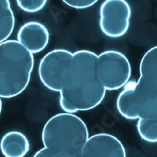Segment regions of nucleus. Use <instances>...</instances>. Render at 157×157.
Returning <instances> with one entry per match:
<instances>
[{"label":"nucleus","instance_id":"obj_1","mask_svg":"<svg viewBox=\"0 0 157 157\" xmlns=\"http://www.w3.org/2000/svg\"><path fill=\"white\" fill-rule=\"evenodd\" d=\"M97 59L98 56L90 50L73 53L59 92V105L64 112L89 111L103 102L106 90L98 78Z\"/></svg>","mask_w":157,"mask_h":157},{"label":"nucleus","instance_id":"obj_13","mask_svg":"<svg viewBox=\"0 0 157 157\" xmlns=\"http://www.w3.org/2000/svg\"><path fill=\"white\" fill-rule=\"evenodd\" d=\"M16 3L23 11L35 13L45 7L47 0H16Z\"/></svg>","mask_w":157,"mask_h":157},{"label":"nucleus","instance_id":"obj_16","mask_svg":"<svg viewBox=\"0 0 157 157\" xmlns=\"http://www.w3.org/2000/svg\"><path fill=\"white\" fill-rule=\"evenodd\" d=\"M2 112V101H1V97H0V115H1Z\"/></svg>","mask_w":157,"mask_h":157},{"label":"nucleus","instance_id":"obj_8","mask_svg":"<svg viewBox=\"0 0 157 157\" xmlns=\"http://www.w3.org/2000/svg\"><path fill=\"white\" fill-rule=\"evenodd\" d=\"M81 157H127V154L119 138L101 133L90 136Z\"/></svg>","mask_w":157,"mask_h":157},{"label":"nucleus","instance_id":"obj_5","mask_svg":"<svg viewBox=\"0 0 157 157\" xmlns=\"http://www.w3.org/2000/svg\"><path fill=\"white\" fill-rule=\"evenodd\" d=\"M131 64L127 56L117 50H107L98 56L97 75L106 90H118L129 83Z\"/></svg>","mask_w":157,"mask_h":157},{"label":"nucleus","instance_id":"obj_15","mask_svg":"<svg viewBox=\"0 0 157 157\" xmlns=\"http://www.w3.org/2000/svg\"><path fill=\"white\" fill-rule=\"evenodd\" d=\"M33 157H77L75 155L66 153V152H59V151H55L46 148H42L39 150Z\"/></svg>","mask_w":157,"mask_h":157},{"label":"nucleus","instance_id":"obj_6","mask_svg":"<svg viewBox=\"0 0 157 157\" xmlns=\"http://www.w3.org/2000/svg\"><path fill=\"white\" fill-rule=\"evenodd\" d=\"M132 10L126 0H105L99 10V26L111 39L124 36L130 27Z\"/></svg>","mask_w":157,"mask_h":157},{"label":"nucleus","instance_id":"obj_2","mask_svg":"<svg viewBox=\"0 0 157 157\" xmlns=\"http://www.w3.org/2000/svg\"><path fill=\"white\" fill-rule=\"evenodd\" d=\"M137 82H129L117 99V109L127 120L157 119V46L142 56Z\"/></svg>","mask_w":157,"mask_h":157},{"label":"nucleus","instance_id":"obj_4","mask_svg":"<svg viewBox=\"0 0 157 157\" xmlns=\"http://www.w3.org/2000/svg\"><path fill=\"white\" fill-rule=\"evenodd\" d=\"M90 138L85 121L75 114L59 113L50 118L41 132L44 148L81 157L82 151Z\"/></svg>","mask_w":157,"mask_h":157},{"label":"nucleus","instance_id":"obj_14","mask_svg":"<svg viewBox=\"0 0 157 157\" xmlns=\"http://www.w3.org/2000/svg\"><path fill=\"white\" fill-rule=\"evenodd\" d=\"M62 1L71 8L82 10V9H88L93 6L99 0H62Z\"/></svg>","mask_w":157,"mask_h":157},{"label":"nucleus","instance_id":"obj_3","mask_svg":"<svg viewBox=\"0 0 157 157\" xmlns=\"http://www.w3.org/2000/svg\"><path fill=\"white\" fill-rule=\"evenodd\" d=\"M34 56L18 40L0 44V97L20 95L30 82Z\"/></svg>","mask_w":157,"mask_h":157},{"label":"nucleus","instance_id":"obj_11","mask_svg":"<svg viewBox=\"0 0 157 157\" xmlns=\"http://www.w3.org/2000/svg\"><path fill=\"white\" fill-rule=\"evenodd\" d=\"M15 27V17L10 0H0V44L8 40Z\"/></svg>","mask_w":157,"mask_h":157},{"label":"nucleus","instance_id":"obj_7","mask_svg":"<svg viewBox=\"0 0 157 157\" xmlns=\"http://www.w3.org/2000/svg\"><path fill=\"white\" fill-rule=\"evenodd\" d=\"M73 53L66 49H54L40 59L39 77L46 89L60 92L64 77L71 65Z\"/></svg>","mask_w":157,"mask_h":157},{"label":"nucleus","instance_id":"obj_9","mask_svg":"<svg viewBox=\"0 0 157 157\" xmlns=\"http://www.w3.org/2000/svg\"><path fill=\"white\" fill-rule=\"evenodd\" d=\"M50 34L47 27L40 22L25 23L18 30L17 40L32 54L44 51L49 44Z\"/></svg>","mask_w":157,"mask_h":157},{"label":"nucleus","instance_id":"obj_10","mask_svg":"<svg viewBox=\"0 0 157 157\" xmlns=\"http://www.w3.org/2000/svg\"><path fill=\"white\" fill-rule=\"evenodd\" d=\"M29 150V140L19 131H10L0 140V151L4 157H25Z\"/></svg>","mask_w":157,"mask_h":157},{"label":"nucleus","instance_id":"obj_12","mask_svg":"<svg viewBox=\"0 0 157 157\" xmlns=\"http://www.w3.org/2000/svg\"><path fill=\"white\" fill-rule=\"evenodd\" d=\"M136 129L139 136L149 143H157V119L137 121Z\"/></svg>","mask_w":157,"mask_h":157}]
</instances>
